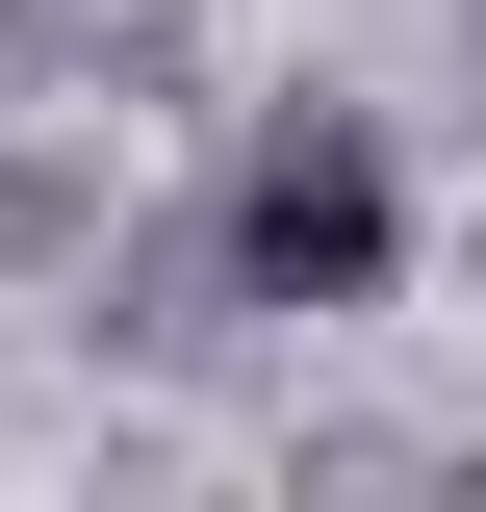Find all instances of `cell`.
<instances>
[{
    "label": "cell",
    "instance_id": "1",
    "mask_svg": "<svg viewBox=\"0 0 486 512\" xmlns=\"http://www.w3.org/2000/svg\"><path fill=\"white\" fill-rule=\"evenodd\" d=\"M384 256H410V205H384V154H359V128H333V103H307V128H256V180H231V282H256V308H359Z\"/></svg>",
    "mask_w": 486,
    "mask_h": 512
}]
</instances>
